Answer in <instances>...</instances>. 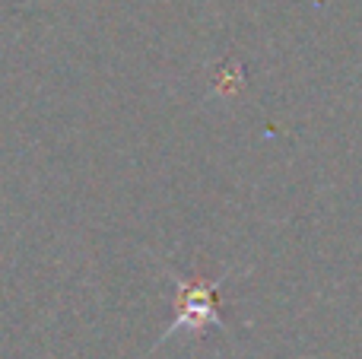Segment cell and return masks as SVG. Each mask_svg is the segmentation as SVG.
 <instances>
[{
  "instance_id": "6da1fadb",
  "label": "cell",
  "mask_w": 362,
  "mask_h": 359,
  "mask_svg": "<svg viewBox=\"0 0 362 359\" xmlns=\"http://www.w3.org/2000/svg\"><path fill=\"white\" fill-rule=\"evenodd\" d=\"M178 286V315L163 334V341L181 334H206L210 328H223V315L216 309V290L219 283H206V280H181L172 273Z\"/></svg>"
}]
</instances>
